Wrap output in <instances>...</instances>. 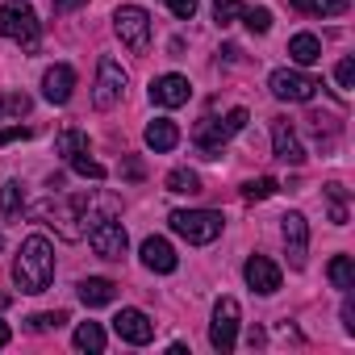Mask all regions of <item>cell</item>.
<instances>
[{
    "instance_id": "12",
    "label": "cell",
    "mask_w": 355,
    "mask_h": 355,
    "mask_svg": "<svg viewBox=\"0 0 355 355\" xmlns=\"http://www.w3.org/2000/svg\"><path fill=\"white\" fill-rule=\"evenodd\" d=\"M189 96H193V84L184 76H159L150 84V101L163 109H180V105H189Z\"/></svg>"
},
{
    "instance_id": "16",
    "label": "cell",
    "mask_w": 355,
    "mask_h": 355,
    "mask_svg": "<svg viewBox=\"0 0 355 355\" xmlns=\"http://www.w3.org/2000/svg\"><path fill=\"white\" fill-rule=\"evenodd\" d=\"M142 263H146L150 272H159V276H167V272L180 268V259H175V251H171L167 239H146V243H142Z\"/></svg>"
},
{
    "instance_id": "19",
    "label": "cell",
    "mask_w": 355,
    "mask_h": 355,
    "mask_svg": "<svg viewBox=\"0 0 355 355\" xmlns=\"http://www.w3.org/2000/svg\"><path fill=\"white\" fill-rule=\"evenodd\" d=\"M288 59H293L297 67H313V63L322 59V42H318L313 34H297V38L288 42Z\"/></svg>"
},
{
    "instance_id": "39",
    "label": "cell",
    "mask_w": 355,
    "mask_h": 355,
    "mask_svg": "<svg viewBox=\"0 0 355 355\" xmlns=\"http://www.w3.org/2000/svg\"><path fill=\"white\" fill-rule=\"evenodd\" d=\"M293 9H301V13H318V0H288Z\"/></svg>"
},
{
    "instance_id": "33",
    "label": "cell",
    "mask_w": 355,
    "mask_h": 355,
    "mask_svg": "<svg viewBox=\"0 0 355 355\" xmlns=\"http://www.w3.org/2000/svg\"><path fill=\"white\" fill-rule=\"evenodd\" d=\"M351 9V0H318V13L322 17H338V13H347Z\"/></svg>"
},
{
    "instance_id": "31",
    "label": "cell",
    "mask_w": 355,
    "mask_h": 355,
    "mask_svg": "<svg viewBox=\"0 0 355 355\" xmlns=\"http://www.w3.org/2000/svg\"><path fill=\"white\" fill-rule=\"evenodd\" d=\"M243 21H247L251 34H268V30H272V13H268V9H247Z\"/></svg>"
},
{
    "instance_id": "14",
    "label": "cell",
    "mask_w": 355,
    "mask_h": 355,
    "mask_svg": "<svg viewBox=\"0 0 355 355\" xmlns=\"http://www.w3.org/2000/svg\"><path fill=\"white\" fill-rule=\"evenodd\" d=\"M71 92H76V71H71L67 63H55V67L42 76V96H46L51 105H67Z\"/></svg>"
},
{
    "instance_id": "8",
    "label": "cell",
    "mask_w": 355,
    "mask_h": 355,
    "mask_svg": "<svg viewBox=\"0 0 355 355\" xmlns=\"http://www.w3.org/2000/svg\"><path fill=\"white\" fill-rule=\"evenodd\" d=\"M209 343H214V351H234V343H239V301L234 297H222L218 305H214V326H209Z\"/></svg>"
},
{
    "instance_id": "36",
    "label": "cell",
    "mask_w": 355,
    "mask_h": 355,
    "mask_svg": "<svg viewBox=\"0 0 355 355\" xmlns=\"http://www.w3.org/2000/svg\"><path fill=\"white\" fill-rule=\"evenodd\" d=\"M226 125H230V134H239V130L247 125V109H230V113H226Z\"/></svg>"
},
{
    "instance_id": "4",
    "label": "cell",
    "mask_w": 355,
    "mask_h": 355,
    "mask_svg": "<svg viewBox=\"0 0 355 355\" xmlns=\"http://www.w3.org/2000/svg\"><path fill=\"white\" fill-rule=\"evenodd\" d=\"M113 30H117V38H121L134 55H142V51L150 46V13L138 9V5H121V9L113 13Z\"/></svg>"
},
{
    "instance_id": "41",
    "label": "cell",
    "mask_w": 355,
    "mask_h": 355,
    "mask_svg": "<svg viewBox=\"0 0 355 355\" xmlns=\"http://www.w3.org/2000/svg\"><path fill=\"white\" fill-rule=\"evenodd\" d=\"M9 338H13V330H9L5 322H0V347H9Z\"/></svg>"
},
{
    "instance_id": "38",
    "label": "cell",
    "mask_w": 355,
    "mask_h": 355,
    "mask_svg": "<svg viewBox=\"0 0 355 355\" xmlns=\"http://www.w3.org/2000/svg\"><path fill=\"white\" fill-rule=\"evenodd\" d=\"M121 171H125V180H142V163H138V159H125Z\"/></svg>"
},
{
    "instance_id": "2",
    "label": "cell",
    "mask_w": 355,
    "mask_h": 355,
    "mask_svg": "<svg viewBox=\"0 0 355 355\" xmlns=\"http://www.w3.org/2000/svg\"><path fill=\"white\" fill-rule=\"evenodd\" d=\"M171 230L180 234V239H189L193 247H205V243H214L218 234H222V214H214V209H175L171 218Z\"/></svg>"
},
{
    "instance_id": "20",
    "label": "cell",
    "mask_w": 355,
    "mask_h": 355,
    "mask_svg": "<svg viewBox=\"0 0 355 355\" xmlns=\"http://www.w3.org/2000/svg\"><path fill=\"white\" fill-rule=\"evenodd\" d=\"M326 276H330V284H334L338 293L355 288V259H351V255H334L330 268H326Z\"/></svg>"
},
{
    "instance_id": "25",
    "label": "cell",
    "mask_w": 355,
    "mask_h": 355,
    "mask_svg": "<svg viewBox=\"0 0 355 355\" xmlns=\"http://www.w3.org/2000/svg\"><path fill=\"white\" fill-rule=\"evenodd\" d=\"M30 113V96L26 92H5L0 96V121L5 117H26Z\"/></svg>"
},
{
    "instance_id": "35",
    "label": "cell",
    "mask_w": 355,
    "mask_h": 355,
    "mask_svg": "<svg viewBox=\"0 0 355 355\" xmlns=\"http://www.w3.org/2000/svg\"><path fill=\"white\" fill-rule=\"evenodd\" d=\"M21 138H30V130H26V125H9V130H0V146L21 142Z\"/></svg>"
},
{
    "instance_id": "42",
    "label": "cell",
    "mask_w": 355,
    "mask_h": 355,
    "mask_svg": "<svg viewBox=\"0 0 355 355\" xmlns=\"http://www.w3.org/2000/svg\"><path fill=\"white\" fill-rule=\"evenodd\" d=\"M5 305H9V297H5V293H0V309H5Z\"/></svg>"
},
{
    "instance_id": "13",
    "label": "cell",
    "mask_w": 355,
    "mask_h": 355,
    "mask_svg": "<svg viewBox=\"0 0 355 355\" xmlns=\"http://www.w3.org/2000/svg\"><path fill=\"white\" fill-rule=\"evenodd\" d=\"M243 276H247V284H251L259 297H272V293L280 288V268H276L268 255H251L247 268H243Z\"/></svg>"
},
{
    "instance_id": "43",
    "label": "cell",
    "mask_w": 355,
    "mask_h": 355,
    "mask_svg": "<svg viewBox=\"0 0 355 355\" xmlns=\"http://www.w3.org/2000/svg\"><path fill=\"white\" fill-rule=\"evenodd\" d=\"M0 251H5V239H0Z\"/></svg>"
},
{
    "instance_id": "29",
    "label": "cell",
    "mask_w": 355,
    "mask_h": 355,
    "mask_svg": "<svg viewBox=\"0 0 355 355\" xmlns=\"http://www.w3.org/2000/svg\"><path fill=\"white\" fill-rule=\"evenodd\" d=\"M67 322V313H34L30 322H26V330H34V334H46V330H59Z\"/></svg>"
},
{
    "instance_id": "17",
    "label": "cell",
    "mask_w": 355,
    "mask_h": 355,
    "mask_svg": "<svg viewBox=\"0 0 355 355\" xmlns=\"http://www.w3.org/2000/svg\"><path fill=\"white\" fill-rule=\"evenodd\" d=\"M113 297H117V284H113V280H105V276L80 280V301H84L88 309H101V305H109Z\"/></svg>"
},
{
    "instance_id": "30",
    "label": "cell",
    "mask_w": 355,
    "mask_h": 355,
    "mask_svg": "<svg viewBox=\"0 0 355 355\" xmlns=\"http://www.w3.org/2000/svg\"><path fill=\"white\" fill-rule=\"evenodd\" d=\"M67 163L84 175V180H105V167H101L96 159H88V150H84V155H76V159H67Z\"/></svg>"
},
{
    "instance_id": "24",
    "label": "cell",
    "mask_w": 355,
    "mask_h": 355,
    "mask_svg": "<svg viewBox=\"0 0 355 355\" xmlns=\"http://www.w3.org/2000/svg\"><path fill=\"white\" fill-rule=\"evenodd\" d=\"M326 197H330V222L347 226V189L343 184H326Z\"/></svg>"
},
{
    "instance_id": "1",
    "label": "cell",
    "mask_w": 355,
    "mask_h": 355,
    "mask_svg": "<svg viewBox=\"0 0 355 355\" xmlns=\"http://www.w3.org/2000/svg\"><path fill=\"white\" fill-rule=\"evenodd\" d=\"M13 280L21 293H46V284L55 280V247L51 239L42 234H30L17 251V263H13Z\"/></svg>"
},
{
    "instance_id": "22",
    "label": "cell",
    "mask_w": 355,
    "mask_h": 355,
    "mask_svg": "<svg viewBox=\"0 0 355 355\" xmlns=\"http://www.w3.org/2000/svg\"><path fill=\"white\" fill-rule=\"evenodd\" d=\"M55 150H59L63 159H76V155L88 150V134H84V130H63V134L55 138Z\"/></svg>"
},
{
    "instance_id": "10",
    "label": "cell",
    "mask_w": 355,
    "mask_h": 355,
    "mask_svg": "<svg viewBox=\"0 0 355 355\" xmlns=\"http://www.w3.org/2000/svg\"><path fill=\"white\" fill-rule=\"evenodd\" d=\"M113 330H117L121 343H134V347H146V343L155 338V322H150L142 309H121V313L113 318Z\"/></svg>"
},
{
    "instance_id": "18",
    "label": "cell",
    "mask_w": 355,
    "mask_h": 355,
    "mask_svg": "<svg viewBox=\"0 0 355 355\" xmlns=\"http://www.w3.org/2000/svg\"><path fill=\"white\" fill-rule=\"evenodd\" d=\"M146 146L150 150H175V142H180V125L175 121H167V117H155L150 125H146Z\"/></svg>"
},
{
    "instance_id": "40",
    "label": "cell",
    "mask_w": 355,
    "mask_h": 355,
    "mask_svg": "<svg viewBox=\"0 0 355 355\" xmlns=\"http://www.w3.org/2000/svg\"><path fill=\"white\" fill-rule=\"evenodd\" d=\"M76 5H84V0H55V13H71Z\"/></svg>"
},
{
    "instance_id": "6",
    "label": "cell",
    "mask_w": 355,
    "mask_h": 355,
    "mask_svg": "<svg viewBox=\"0 0 355 355\" xmlns=\"http://www.w3.org/2000/svg\"><path fill=\"white\" fill-rule=\"evenodd\" d=\"M121 96H125V67H121L117 59H101V63H96V92H92V105H96V109H113Z\"/></svg>"
},
{
    "instance_id": "34",
    "label": "cell",
    "mask_w": 355,
    "mask_h": 355,
    "mask_svg": "<svg viewBox=\"0 0 355 355\" xmlns=\"http://www.w3.org/2000/svg\"><path fill=\"white\" fill-rule=\"evenodd\" d=\"M167 9L180 17V21H189V17L197 13V0H167Z\"/></svg>"
},
{
    "instance_id": "27",
    "label": "cell",
    "mask_w": 355,
    "mask_h": 355,
    "mask_svg": "<svg viewBox=\"0 0 355 355\" xmlns=\"http://www.w3.org/2000/svg\"><path fill=\"white\" fill-rule=\"evenodd\" d=\"M276 180H272V175H259V180H251L247 189H243V201H268V197H276Z\"/></svg>"
},
{
    "instance_id": "5",
    "label": "cell",
    "mask_w": 355,
    "mask_h": 355,
    "mask_svg": "<svg viewBox=\"0 0 355 355\" xmlns=\"http://www.w3.org/2000/svg\"><path fill=\"white\" fill-rule=\"evenodd\" d=\"M268 88H272V96L276 101H293V105H309L313 96H318V80L313 76H305V71H293V67H280V71H272V80H268Z\"/></svg>"
},
{
    "instance_id": "15",
    "label": "cell",
    "mask_w": 355,
    "mask_h": 355,
    "mask_svg": "<svg viewBox=\"0 0 355 355\" xmlns=\"http://www.w3.org/2000/svg\"><path fill=\"white\" fill-rule=\"evenodd\" d=\"M193 138H197V146H201L209 159H218V155H222V146H226V138H230V125H226V121H218V117H201V121H197V130H193Z\"/></svg>"
},
{
    "instance_id": "3",
    "label": "cell",
    "mask_w": 355,
    "mask_h": 355,
    "mask_svg": "<svg viewBox=\"0 0 355 355\" xmlns=\"http://www.w3.org/2000/svg\"><path fill=\"white\" fill-rule=\"evenodd\" d=\"M0 34H5L9 42H17V46H26V51H34L42 26H38L30 5H21V0H5V5H0Z\"/></svg>"
},
{
    "instance_id": "7",
    "label": "cell",
    "mask_w": 355,
    "mask_h": 355,
    "mask_svg": "<svg viewBox=\"0 0 355 355\" xmlns=\"http://www.w3.org/2000/svg\"><path fill=\"white\" fill-rule=\"evenodd\" d=\"M88 247H92L101 259H121V255H125V247H130L125 226H121V222H113V218L92 222V226H88Z\"/></svg>"
},
{
    "instance_id": "26",
    "label": "cell",
    "mask_w": 355,
    "mask_h": 355,
    "mask_svg": "<svg viewBox=\"0 0 355 355\" xmlns=\"http://www.w3.org/2000/svg\"><path fill=\"white\" fill-rule=\"evenodd\" d=\"M0 205H5V218H17V214H21L26 193H21V184H17V180H9L5 189H0Z\"/></svg>"
},
{
    "instance_id": "11",
    "label": "cell",
    "mask_w": 355,
    "mask_h": 355,
    "mask_svg": "<svg viewBox=\"0 0 355 355\" xmlns=\"http://www.w3.org/2000/svg\"><path fill=\"white\" fill-rule=\"evenodd\" d=\"M284 226V247H288V263L293 268H305V251H309V222L301 218V214H284L280 218Z\"/></svg>"
},
{
    "instance_id": "9",
    "label": "cell",
    "mask_w": 355,
    "mask_h": 355,
    "mask_svg": "<svg viewBox=\"0 0 355 355\" xmlns=\"http://www.w3.org/2000/svg\"><path fill=\"white\" fill-rule=\"evenodd\" d=\"M272 150H276V159H280V163H293V167H301V163H305L301 138H297V130H293V121H288V117H272Z\"/></svg>"
},
{
    "instance_id": "28",
    "label": "cell",
    "mask_w": 355,
    "mask_h": 355,
    "mask_svg": "<svg viewBox=\"0 0 355 355\" xmlns=\"http://www.w3.org/2000/svg\"><path fill=\"white\" fill-rule=\"evenodd\" d=\"M243 17V0H214V21L218 26H230Z\"/></svg>"
},
{
    "instance_id": "37",
    "label": "cell",
    "mask_w": 355,
    "mask_h": 355,
    "mask_svg": "<svg viewBox=\"0 0 355 355\" xmlns=\"http://www.w3.org/2000/svg\"><path fill=\"white\" fill-rule=\"evenodd\" d=\"M343 326H347V334H355V305H351V288H347V301H343Z\"/></svg>"
},
{
    "instance_id": "23",
    "label": "cell",
    "mask_w": 355,
    "mask_h": 355,
    "mask_svg": "<svg viewBox=\"0 0 355 355\" xmlns=\"http://www.w3.org/2000/svg\"><path fill=\"white\" fill-rule=\"evenodd\" d=\"M71 343H76L80 351H105V330H101L96 322H80Z\"/></svg>"
},
{
    "instance_id": "21",
    "label": "cell",
    "mask_w": 355,
    "mask_h": 355,
    "mask_svg": "<svg viewBox=\"0 0 355 355\" xmlns=\"http://www.w3.org/2000/svg\"><path fill=\"white\" fill-rule=\"evenodd\" d=\"M167 193H180V197L201 193V175H197V171H189V167H175V171L167 175Z\"/></svg>"
},
{
    "instance_id": "32",
    "label": "cell",
    "mask_w": 355,
    "mask_h": 355,
    "mask_svg": "<svg viewBox=\"0 0 355 355\" xmlns=\"http://www.w3.org/2000/svg\"><path fill=\"white\" fill-rule=\"evenodd\" d=\"M334 80H338V92H351V84H355V59H343L334 67Z\"/></svg>"
}]
</instances>
